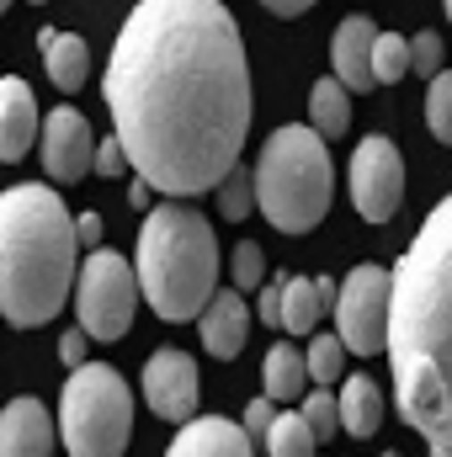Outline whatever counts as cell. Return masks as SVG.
<instances>
[{
    "label": "cell",
    "instance_id": "obj_1",
    "mask_svg": "<svg viewBox=\"0 0 452 457\" xmlns=\"http://www.w3.org/2000/svg\"><path fill=\"white\" fill-rule=\"evenodd\" d=\"M133 176L160 197L219 192L250 133V64L224 0H138L102 75Z\"/></svg>",
    "mask_w": 452,
    "mask_h": 457
},
{
    "label": "cell",
    "instance_id": "obj_2",
    "mask_svg": "<svg viewBox=\"0 0 452 457\" xmlns=\"http://www.w3.org/2000/svg\"><path fill=\"white\" fill-rule=\"evenodd\" d=\"M389 372L405 426L431 447H452V192L394 266Z\"/></svg>",
    "mask_w": 452,
    "mask_h": 457
},
{
    "label": "cell",
    "instance_id": "obj_3",
    "mask_svg": "<svg viewBox=\"0 0 452 457\" xmlns=\"http://www.w3.org/2000/svg\"><path fill=\"white\" fill-rule=\"evenodd\" d=\"M80 228L54 187H5L0 192V320L16 330L48 325L75 277Z\"/></svg>",
    "mask_w": 452,
    "mask_h": 457
},
{
    "label": "cell",
    "instance_id": "obj_4",
    "mask_svg": "<svg viewBox=\"0 0 452 457\" xmlns=\"http://www.w3.org/2000/svg\"><path fill=\"white\" fill-rule=\"evenodd\" d=\"M219 234L213 224L165 197L144 213L138 224V245H133V271L144 287V303L165 320V325H187L203 320V309L219 293Z\"/></svg>",
    "mask_w": 452,
    "mask_h": 457
},
{
    "label": "cell",
    "instance_id": "obj_5",
    "mask_svg": "<svg viewBox=\"0 0 452 457\" xmlns=\"http://www.w3.org/2000/svg\"><path fill=\"white\" fill-rule=\"evenodd\" d=\"M255 197L261 219L282 234H309L336 203V165H331V138L314 133L309 122H282L266 133L255 154Z\"/></svg>",
    "mask_w": 452,
    "mask_h": 457
},
{
    "label": "cell",
    "instance_id": "obj_6",
    "mask_svg": "<svg viewBox=\"0 0 452 457\" xmlns=\"http://www.w3.org/2000/svg\"><path fill=\"white\" fill-rule=\"evenodd\" d=\"M133 436V388L107 361L70 372L59 394V442L70 457H122Z\"/></svg>",
    "mask_w": 452,
    "mask_h": 457
},
{
    "label": "cell",
    "instance_id": "obj_7",
    "mask_svg": "<svg viewBox=\"0 0 452 457\" xmlns=\"http://www.w3.org/2000/svg\"><path fill=\"white\" fill-rule=\"evenodd\" d=\"M138 303H144V287H138L133 261H122L117 250H91V255L80 261L75 314H80V330H86L91 341H117V336H128Z\"/></svg>",
    "mask_w": 452,
    "mask_h": 457
},
{
    "label": "cell",
    "instance_id": "obj_8",
    "mask_svg": "<svg viewBox=\"0 0 452 457\" xmlns=\"http://www.w3.org/2000/svg\"><path fill=\"white\" fill-rule=\"evenodd\" d=\"M389 309H394V271L383 266L346 271L336 298V336L346 341V351L356 356L389 351Z\"/></svg>",
    "mask_w": 452,
    "mask_h": 457
},
{
    "label": "cell",
    "instance_id": "obj_9",
    "mask_svg": "<svg viewBox=\"0 0 452 457\" xmlns=\"http://www.w3.org/2000/svg\"><path fill=\"white\" fill-rule=\"evenodd\" d=\"M346 181H351V203L367 224H389L405 203V160L394 149V138H378L367 133L356 149H351V165H346Z\"/></svg>",
    "mask_w": 452,
    "mask_h": 457
},
{
    "label": "cell",
    "instance_id": "obj_10",
    "mask_svg": "<svg viewBox=\"0 0 452 457\" xmlns=\"http://www.w3.org/2000/svg\"><path fill=\"white\" fill-rule=\"evenodd\" d=\"M138 388H144V404H149L160 420H171V426L197 420V361H192L187 351L160 345V351L144 361Z\"/></svg>",
    "mask_w": 452,
    "mask_h": 457
},
{
    "label": "cell",
    "instance_id": "obj_11",
    "mask_svg": "<svg viewBox=\"0 0 452 457\" xmlns=\"http://www.w3.org/2000/svg\"><path fill=\"white\" fill-rule=\"evenodd\" d=\"M43 170H48V181H59V187H70V181H86V176H96V133H91V122L75 112V107H54V112L43 117Z\"/></svg>",
    "mask_w": 452,
    "mask_h": 457
},
{
    "label": "cell",
    "instance_id": "obj_12",
    "mask_svg": "<svg viewBox=\"0 0 452 457\" xmlns=\"http://www.w3.org/2000/svg\"><path fill=\"white\" fill-rule=\"evenodd\" d=\"M59 447V420L38 399H11L0 410V457H54Z\"/></svg>",
    "mask_w": 452,
    "mask_h": 457
},
{
    "label": "cell",
    "instance_id": "obj_13",
    "mask_svg": "<svg viewBox=\"0 0 452 457\" xmlns=\"http://www.w3.org/2000/svg\"><path fill=\"white\" fill-rule=\"evenodd\" d=\"M32 138H43V117H38V102H32V86L21 75H0V160L16 165Z\"/></svg>",
    "mask_w": 452,
    "mask_h": 457
},
{
    "label": "cell",
    "instance_id": "obj_14",
    "mask_svg": "<svg viewBox=\"0 0 452 457\" xmlns=\"http://www.w3.org/2000/svg\"><path fill=\"white\" fill-rule=\"evenodd\" d=\"M197 325H203V351L219 356V361H234L245 351V336H250V303H245V293L239 287H219Z\"/></svg>",
    "mask_w": 452,
    "mask_h": 457
},
{
    "label": "cell",
    "instance_id": "obj_15",
    "mask_svg": "<svg viewBox=\"0 0 452 457\" xmlns=\"http://www.w3.org/2000/svg\"><path fill=\"white\" fill-rule=\"evenodd\" d=\"M165 457H255V442L245 436V426H234L224 415H197L176 431Z\"/></svg>",
    "mask_w": 452,
    "mask_h": 457
},
{
    "label": "cell",
    "instance_id": "obj_16",
    "mask_svg": "<svg viewBox=\"0 0 452 457\" xmlns=\"http://www.w3.org/2000/svg\"><path fill=\"white\" fill-rule=\"evenodd\" d=\"M331 64H336V80L346 91H372L378 75H372V48H378V32L367 16H346L336 27V43H331Z\"/></svg>",
    "mask_w": 452,
    "mask_h": 457
},
{
    "label": "cell",
    "instance_id": "obj_17",
    "mask_svg": "<svg viewBox=\"0 0 452 457\" xmlns=\"http://www.w3.org/2000/svg\"><path fill=\"white\" fill-rule=\"evenodd\" d=\"M261 388H266V399L272 404H304L309 399V388H314V378H309V361H304V351L298 345H272L266 351V361H261Z\"/></svg>",
    "mask_w": 452,
    "mask_h": 457
},
{
    "label": "cell",
    "instance_id": "obj_18",
    "mask_svg": "<svg viewBox=\"0 0 452 457\" xmlns=\"http://www.w3.org/2000/svg\"><path fill=\"white\" fill-rule=\"evenodd\" d=\"M38 48H43L48 80H54L59 91H80V86H86V75H91V48H86L80 32H54V27H43V32H38Z\"/></svg>",
    "mask_w": 452,
    "mask_h": 457
},
{
    "label": "cell",
    "instance_id": "obj_19",
    "mask_svg": "<svg viewBox=\"0 0 452 457\" xmlns=\"http://www.w3.org/2000/svg\"><path fill=\"white\" fill-rule=\"evenodd\" d=\"M340 431L346 436H372L378 426H383V399H378V388H372V378H362V372H351L346 383H340Z\"/></svg>",
    "mask_w": 452,
    "mask_h": 457
},
{
    "label": "cell",
    "instance_id": "obj_20",
    "mask_svg": "<svg viewBox=\"0 0 452 457\" xmlns=\"http://www.w3.org/2000/svg\"><path fill=\"white\" fill-rule=\"evenodd\" d=\"M309 128L325 133L331 144L351 128V91L340 86L336 75H320L314 80V91H309Z\"/></svg>",
    "mask_w": 452,
    "mask_h": 457
},
{
    "label": "cell",
    "instance_id": "obj_21",
    "mask_svg": "<svg viewBox=\"0 0 452 457\" xmlns=\"http://www.w3.org/2000/svg\"><path fill=\"white\" fill-rule=\"evenodd\" d=\"M320 314H325L320 282L314 277H282V330L288 336H314Z\"/></svg>",
    "mask_w": 452,
    "mask_h": 457
},
{
    "label": "cell",
    "instance_id": "obj_22",
    "mask_svg": "<svg viewBox=\"0 0 452 457\" xmlns=\"http://www.w3.org/2000/svg\"><path fill=\"white\" fill-rule=\"evenodd\" d=\"M213 203H219V219H229V224H245L250 213H261V197H255V170L234 165L224 181H219Z\"/></svg>",
    "mask_w": 452,
    "mask_h": 457
},
{
    "label": "cell",
    "instance_id": "obj_23",
    "mask_svg": "<svg viewBox=\"0 0 452 457\" xmlns=\"http://www.w3.org/2000/svg\"><path fill=\"white\" fill-rule=\"evenodd\" d=\"M314 447H320V436L309 431L304 410H282L277 426L266 431V457H314Z\"/></svg>",
    "mask_w": 452,
    "mask_h": 457
},
{
    "label": "cell",
    "instance_id": "obj_24",
    "mask_svg": "<svg viewBox=\"0 0 452 457\" xmlns=\"http://www.w3.org/2000/svg\"><path fill=\"white\" fill-rule=\"evenodd\" d=\"M304 361H309L314 388H331L340 372H346V341H340V336H309V345H304Z\"/></svg>",
    "mask_w": 452,
    "mask_h": 457
},
{
    "label": "cell",
    "instance_id": "obj_25",
    "mask_svg": "<svg viewBox=\"0 0 452 457\" xmlns=\"http://www.w3.org/2000/svg\"><path fill=\"white\" fill-rule=\"evenodd\" d=\"M229 287H239V293H261L266 287V250L255 239L234 245V255H229Z\"/></svg>",
    "mask_w": 452,
    "mask_h": 457
},
{
    "label": "cell",
    "instance_id": "obj_26",
    "mask_svg": "<svg viewBox=\"0 0 452 457\" xmlns=\"http://www.w3.org/2000/svg\"><path fill=\"white\" fill-rule=\"evenodd\" d=\"M372 75H378V86L405 80V75H410V37H399V32H378V48H372Z\"/></svg>",
    "mask_w": 452,
    "mask_h": 457
},
{
    "label": "cell",
    "instance_id": "obj_27",
    "mask_svg": "<svg viewBox=\"0 0 452 457\" xmlns=\"http://www.w3.org/2000/svg\"><path fill=\"white\" fill-rule=\"evenodd\" d=\"M298 410H304V420H309V431H314L320 442H331L340 431V399L331 388H309V399H304Z\"/></svg>",
    "mask_w": 452,
    "mask_h": 457
},
{
    "label": "cell",
    "instance_id": "obj_28",
    "mask_svg": "<svg viewBox=\"0 0 452 457\" xmlns=\"http://www.w3.org/2000/svg\"><path fill=\"white\" fill-rule=\"evenodd\" d=\"M426 128L452 144V70H442L437 80H431V91H426Z\"/></svg>",
    "mask_w": 452,
    "mask_h": 457
},
{
    "label": "cell",
    "instance_id": "obj_29",
    "mask_svg": "<svg viewBox=\"0 0 452 457\" xmlns=\"http://www.w3.org/2000/svg\"><path fill=\"white\" fill-rule=\"evenodd\" d=\"M410 70L426 75V80L442 75V37H437V32H415V43H410Z\"/></svg>",
    "mask_w": 452,
    "mask_h": 457
},
{
    "label": "cell",
    "instance_id": "obj_30",
    "mask_svg": "<svg viewBox=\"0 0 452 457\" xmlns=\"http://www.w3.org/2000/svg\"><path fill=\"white\" fill-rule=\"evenodd\" d=\"M277 415H282V410H277V404H272L266 394H261V399H250V404H245V436L266 447V431L277 426Z\"/></svg>",
    "mask_w": 452,
    "mask_h": 457
},
{
    "label": "cell",
    "instance_id": "obj_31",
    "mask_svg": "<svg viewBox=\"0 0 452 457\" xmlns=\"http://www.w3.org/2000/svg\"><path fill=\"white\" fill-rule=\"evenodd\" d=\"M133 170V160H128V149H122V138H102L96 144V176H107V181H117V176H128Z\"/></svg>",
    "mask_w": 452,
    "mask_h": 457
},
{
    "label": "cell",
    "instance_id": "obj_32",
    "mask_svg": "<svg viewBox=\"0 0 452 457\" xmlns=\"http://www.w3.org/2000/svg\"><path fill=\"white\" fill-rule=\"evenodd\" d=\"M255 320H261V325H272V330H282V277H277V282H266V287L255 293Z\"/></svg>",
    "mask_w": 452,
    "mask_h": 457
},
{
    "label": "cell",
    "instance_id": "obj_33",
    "mask_svg": "<svg viewBox=\"0 0 452 457\" xmlns=\"http://www.w3.org/2000/svg\"><path fill=\"white\" fill-rule=\"evenodd\" d=\"M86 351H91V336L86 330H64V341H59V361L75 372V367H86Z\"/></svg>",
    "mask_w": 452,
    "mask_h": 457
},
{
    "label": "cell",
    "instance_id": "obj_34",
    "mask_svg": "<svg viewBox=\"0 0 452 457\" xmlns=\"http://www.w3.org/2000/svg\"><path fill=\"white\" fill-rule=\"evenodd\" d=\"M75 228H80V250H86V255H91V250H102V234H107L102 213H80V219H75Z\"/></svg>",
    "mask_w": 452,
    "mask_h": 457
},
{
    "label": "cell",
    "instance_id": "obj_35",
    "mask_svg": "<svg viewBox=\"0 0 452 457\" xmlns=\"http://www.w3.org/2000/svg\"><path fill=\"white\" fill-rule=\"evenodd\" d=\"M261 5H266L272 16H304V11H309L314 0H261Z\"/></svg>",
    "mask_w": 452,
    "mask_h": 457
},
{
    "label": "cell",
    "instance_id": "obj_36",
    "mask_svg": "<svg viewBox=\"0 0 452 457\" xmlns=\"http://www.w3.org/2000/svg\"><path fill=\"white\" fill-rule=\"evenodd\" d=\"M128 197H133V208H155V203H149V197H155V187H149V181H138V176H133V192H128Z\"/></svg>",
    "mask_w": 452,
    "mask_h": 457
},
{
    "label": "cell",
    "instance_id": "obj_37",
    "mask_svg": "<svg viewBox=\"0 0 452 457\" xmlns=\"http://www.w3.org/2000/svg\"><path fill=\"white\" fill-rule=\"evenodd\" d=\"M431 457H452V447H431Z\"/></svg>",
    "mask_w": 452,
    "mask_h": 457
},
{
    "label": "cell",
    "instance_id": "obj_38",
    "mask_svg": "<svg viewBox=\"0 0 452 457\" xmlns=\"http://www.w3.org/2000/svg\"><path fill=\"white\" fill-rule=\"evenodd\" d=\"M442 11H448V21H452V0H442Z\"/></svg>",
    "mask_w": 452,
    "mask_h": 457
},
{
    "label": "cell",
    "instance_id": "obj_39",
    "mask_svg": "<svg viewBox=\"0 0 452 457\" xmlns=\"http://www.w3.org/2000/svg\"><path fill=\"white\" fill-rule=\"evenodd\" d=\"M0 11H11V0H0Z\"/></svg>",
    "mask_w": 452,
    "mask_h": 457
},
{
    "label": "cell",
    "instance_id": "obj_40",
    "mask_svg": "<svg viewBox=\"0 0 452 457\" xmlns=\"http://www.w3.org/2000/svg\"><path fill=\"white\" fill-rule=\"evenodd\" d=\"M383 457H399V453H383Z\"/></svg>",
    "mask_w": 452,
    "mask_h": 457
},
{
    "label": "cell",
    "instance_id": "obj_41",
    "mask_svg": "<svg viewBox=\"0 0 452 457\" xmlns=\"http://www.w3.org/2000/svg\"><path fill=\"white\" fill-rule=\"evenodd\" d=\"M32 5H43V0H32Z\"/></svg>",
    "mask_w": 452,
    "mask_h": 457
}]
</instances>
